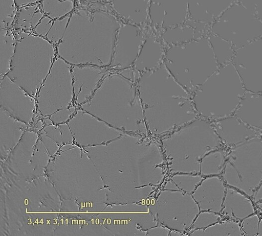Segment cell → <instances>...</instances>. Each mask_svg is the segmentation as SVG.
<instances>
[{"instance_id":"44dd1931","label":"cell","mask_w":262,"mask_h":236,"mask_svg":"<svg viewBox=\"0 0 262 236\" xmlns=\"http://www.w3.org/2000/svg\"><path fill=\"white\" fill-rule=\"evenodd\" d=\"M91 1H102L104 2H111L112 0H87Z\"/></svg>"},{"instance_id":"8fae6325","label":"cell","mask_w":262,"mask_h":236,"mask_svg":"<svg viewBox=\"0 0 262 236\" xmlns=\"http://www.w3.org/2000/svg\"><path fill=\"white\" fill-rule=\"evenodd\" d=\"M150 0H112L114 14L121 21L141 27L149 23Z\"/></svg>"},{"instance_id":"d6986e66","label":"cell","mask_w":262,"mask_h":236,"mask_svg":"<svg viewBox=\"0 0 262 236\" xmlns=\"http://www.w3.org/2000/svg\"><path fill=\"white\" fill-rule=\"evenodd\" d=\"M262 22V0H237Z\"/></svg>"},{"instance_id":"ba28073f","label":"cell","mask_w":262,"mask_h":236,"mask_svg":"<svg viewBox=\"0 0 262 236\" xmlns=\"http://www.w3.org/2000/svg\"><path fill=\"white\" fill-rule=\"evenodd\" d=\"M189 18L188 0H150L149 23L159 32Z\"/></svg>"},{"instance_id":"ffe728a7","label":"cell","mask_w":262,"mask_h":236,"mask_svg":"<svg viewBox=\"0 0 262 236\" xmlns=\"http://www.w3.org/2000/svg\"><path fill=\"white\" fill-rule=\"evenodd\" d=\"M39 0H14L15 4L18 7L34 3Z\"/></svg>"},{"instance_id":"5bb4252c","label":"cell","mask_w":262,"mask_h":236,"mask_svg":"<svg viewBox=\"0 0 262 236\" xmlns=\"http://www.w3.org/2000/svg\"><path fill=\"white\" fill-rule=\"evenodd\" d=\"M234 115L250 128L262 132V93L246 90Z\"/></svg>"},{"instance_id":"277c9868","label":"cell","mask_w":262,"mask_h":236,"mask_svg":"<svg viewBox=\"0 0 262 236\" xmlns=\"http://www.w3.org/2000/svg\"><path fill=\"white\" fill-rule=\"evenodd\" d=\"M137 81L122 70L111 76L104 86V110L118 126L144 133L145 122Z\"/></svg>"},{"instance_id":"e0dca14e","label":"cell","mask_w":262,"mask_h":236,"mask_svg":"<svg viewBox=\"0 0 262 236\" xmlns=\"http://www.w3.org/2000/svg\"><path fill=\"white\" fill-rule=\"evenodd\" d=\"M42 17V14L36 6L24 7L20 10L17 18V25L25 28L34 26Z\"/></svg>"},{"instance_id":"8992f818","label":"cell","mask_w":262,"mask_h":236,"mask_svg":"<svg viewBox=\"0 0 262 236\" xmlns=\"http://www.w3.org/2000/svg\"><path fill=\"white\" fill-rule=\"evenodd\" d=\"M232 63L246 90L262 93V36L236 50Z\"/></svg>"},{"instance_id":"9c48e42d","label":"cell","mask_w":262,"mask_h":236,"mask_svg":"<svg viewBox=\"0 0 262 236\" xmlns=\"http://www.w3.org/2000/svg\"><path fill=\"white\" fill-rule=\"evenodd\" d=\"M167 46L160 33L149 24L146 37L133 67L140 75L160 66Z\"/></svg>"},{"instance_id":"4fadbf2b","label":"cell","mask_w":262,"mask_h":236,"mask_svg":"<svg viewBox=\"0 0 262 236\" xmlns=\"http://www.w3.org/2000/svg\"><path fill=\"white\" fill-rule=\"evenodd\" d=\"M237 0H188L189 18L211 25Z\"/></svg>"},{"instance_id":"3957f363","label":"cell","mask_w":262,"mask_h":236,"mask_svg":"<svg viewBox=\"0 0 262 236\" xmlns=\"http://www.w3.org/2000/svg\"><path fill=\"white\" fill-rule=\"evenodd\" d=\"M246 91L231 62L207 79L192 99L199 116L213 122L234 114Z\"/></svg>"},{"instance_id":"9a60e30c","label":"cell","mask_w":262,"mask_h":236,"mask_svg":"<svg viewBox=\"0 0 262 236\" xmlns=\"http://www.w3.org/2000/svg\"><path fill=\"white\" fill-rule=\"evenodd\" d=\"M207 37L220 66L231 62L236 51L232 45L210 32Z\"/></svg>"},{"instance_id":"7c38bea8","label":"cell","mask_w":262,"mask_h":236,"mask_svg":"<svg viewBox=\"0 0 262 236\" xmlns=\"http://www.w3.org/2000/svg\"><path fill=\"white\" fill-rule=\"evenodd\" d=\"M213 125L220 138L228 144H241L258 135L234 114L213 121Z\"/></svg>"},{"instance_id":"30bf717a","label":"cell","mask_w":262,"mask_h":236,"mask_svg":"<svg viewBox=\"0 0 262 236\" xmlns=\"http://www.w3.org/2000/svg\"><path fill=\"white\" fill-rule=\"evenodd\" d=\"M210 26L189 18L182 24L159 32L163 42L168 47L207 36L210 32Z\"/></svg>"},{"instance_id":"ac0fdd59","label":"cell","mask_w":262,"mask_h":236,"mask_svg":"<svg viewBox=\"0 0 262 236\" xmlns=\"http://www.w3.org/2000/svg\"><path fill=\"white\" fill-rule=\"evenodd\" d=\"M14 9L12 0H1V21L6 23L11 21L14 16Z\"/></svg>"},{"instance_id":"6da1fadb","label":"cell","mask_w":262,"mask_h":236,"mask_svg":"<svg viewBox=\"0 0 262 236\" xmlns=\"http://www.w3.org/2000/svg\"><path fill=\"white\" fill-rule=\"evenodd\" d=\"M145 123L161 134L199 117L191 95L172 77L164 64L141 74L136 82Z\"/></svg>"},{"instance_id":"5b68a950","label":"cell","mask_w":262,"mask_h":236,"mask_svg":"<svg viewBox=\"0 0 262 236\" xmlns=\"http://www.w3.org/2000/svg\"><path fill=\"white\" fill-rule=\"evenodd\" d=\"M210 32L236 50L262 36V22L236 1L211 25Z\"/></svg>"},{"instance_id":"2e32d148","label":"cell","mask_w":262,"mask_h":236,"mask_svg":"<svg viewBox=\"0 0 262 236\" xmlns=\"http://www.w3.org/2000/svg\"><path fill=\"white\" fill-rule=\"evenodd\" d=\"M73 8L71 0H43V11L52 18H59L71 12Z\"/></svg>"},{"instance_id":"52a82bcc","label":"cell","mask_w":262,"mask_h":236,"mask_svg":"<svg viewBox=\"0 0 262 236\" xmlns=\"http://www.w3.org/2000/svg\"><path fill=\"white\" fill-rule=\"evenodd\" d=\"M149 24L141 27L121 20L113 56L116 68L122 70L133 66L145 40Z\"/></svg>"},{"instance_id":"7a4b0ae2","label":"cell","mask_w":262,"mask_h":236,"mask_svg":"<svg viewBox=\"0 0 262 236\" xmlns=\"http://www.w3.org/2000/svg\"><path fill=\"white\" fill-rule=\"evenodd\" d=\"M207 36L169 46L164 56L166 67L191 96L221 67Z\"/></svg>"}]
</instances>
